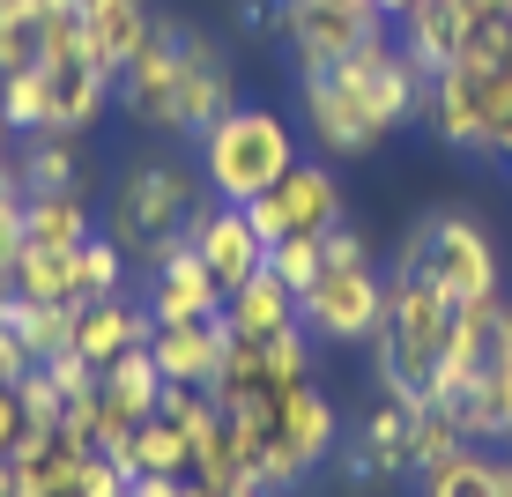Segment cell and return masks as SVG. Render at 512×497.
<instances>
[{"instance_id":"6da1fadb","label":"cell","mask_w":512,"mask_h":497,"mask_svg":"<svg viewBox=\"0 0 512 497\" xmlns=\"http://www.w3.org/2000/svg\"><path fill=\"white\" fill-rule=\"evenodd\" d=\"M231 431H238L245 468H253V475H260V483H268L275 497L305 490L312 475H320L327 460L342 453V416H334V401L320 394V379H305V386H282L275 401L238 408V416H231Z\"/></svg>"},{"instance_id":"7a4b0ae2","label":"cell","mask_w":512,"mask_h":497,"mask_svg":"<svg viewBox=\"0 0 512 497\" xmlns=\"http://www.w3.org/2000/svg\"><path fill=\"white\" fill-rule=\"evenodd\" d=\"M453 312H461V305H453V297L438 290L409 253H401L394 275H386V327H379V342H372L379 394H394V401H409V408H431L438 357H446V342H453Z\"/></svg>"},{"instance_id":"3957f363","label":"cell","mask_w":512,"mask_h":497,"mask_svg":"<svg viewBox=\"0 0 512 497\" xmlns=\"http://www.w3.org/2000/svg\"><path fill=\"white\" fill-rule=\"evenodd\" d=\"M201 201H208L201 164H186V156H134V164L112 179L104 238H112L127 260L149 268L156 253H171V245L186 238V223H193V208H201Z\"/></svg>"},{"instance_id":"277c9868","label":"cell","mask_w":512,"mask_h":497,"mask_svg":"<svg viewBox=\"0 0 512 497\" xmlns=\"http://www.w3.org/2000/svg\"><path fill=\"white\" fill-rule=\"evenodd\" d=\"M297 156H305V134H297V119H282L275 104H231L216 127L193 141L208 201H231V208L260 201Z\"/></svg>"},{"instance_id":"5b68a950","label":"cell","mask_w":512,"mask_h":497,"mask_svg":"<svg viewBox=\"0 0 512 497\" xmlns=\"http://www.w3.org/2000/svg\"><path fill=\"white\" fill-rule=\"evenodd\" d=\"M297 327L334 349H372L386 327V275L379 260H327L312 290H297Z\"/></svg>"},{"instance_id":"8992f818","label":"cell","mask_w":512,"mask_h":497,"mask_svg":"<svg viewBox=\"0 0 512 497\" xmlns=\"http://www.w3.org/2000/svg\"><path fill=\"white\" fill-rule=\"evenodd\" d=\"M401 253H409L416 268L453 297V305H483V297L505 290V260H498V245H490V230L475 216H453V208L423 216L416 238L401 245Z\"/></svg>"},{"instance_id":"52a82bcc","label":"cell","mask_w":512,"mask_h":497,"mask_svg":"<svg viewBox=\"0 0 512 497\" xmlns=\"http://www.w3.org/2000/svg\"><path fill=\"white\" fill-rule=\"evenodd\" d=\"M349 216L342 201V179H334L327 156H297L282 179L260 193V201H245V223L260 230V245H282V238H327L334 223Z\"/></svg>"},{"instance_id":"ba28073f","label":"cell","mask_w":512,"mask_h":497,"mask_svg":"<svg viewBox=\"0 0 512 497\" xmlns=\"http://www.w3.org/2000/svg\"><path fill=\"white\" fill-rule=\"evenodd\" d=\"M394 30L372 0H275V38L290 45V67L312 75V67H334L349 60L364 38Z\"/></svg>"},{"instance_id":"9c48e42d","label":"cell","mask_w":512,"mask_h":497,"mask_svg":"<svg viewBox=\"0 0 512 497\" xmlns=\"http://www.w3.org/2000/svg\"><path fill=\"white\" fill-rule=\"evenodd\" d=\"M297 112H305L297 134H305L327 164H357V156H372L386 141V127L364 112V97L349 90L342 67H312V75H297Z\"/></svg>"},{"instance_id":"30bf717a","label":"cell","mask_w":512,"mask_h":497,"mask_svg":"<svg viewBox=\"0 0 512 497\" xmlns=\"http://www.w3.org/2000/svg\"><path fill=\"white\" fill-rule=\"evenodd\" d=\"M349 75V90L364 97V112L379 119L386 134H401V127H416L423 119V97H431V75L401 52V38L394 30H379V38H364L349 60H334Z\"/></svg>"},{"instance_id":"8fae6325","label":"cell","mask_w":512,"mask_h":497,"mask_svg":"<svg viewBox=\"0 0 512 497\" xmlns=\"http://www.w3.org/2000/svg\"><path fill=\"white\" fill-rule=\"evenodd\" d=\"M512 357V297H483V305H461L453 312V342L438 357V379H431V408H453L475 379H490Z\"/></svg>"},{"instance_id":"7c38bea8","label":"cell","mask_w":512,"mask_h":497,"mask_svg":"<svg viewBox=\"0 0 512 497\" xmlns=\"http://www.w3.org/2000/svg\"><path fill=\"white\" fill-rule=\"evenodd\" d=\"M119 104L134 112V127L179 141V23L171 15H156L149 45L119 67Z\"/></svg>"},{"instance_id":"4fadbf2b","label":"cell","mask_w":512,"mask_h":497,"mask_svg":"<svg viewBox=\"0 0 512 497\" xmlns=\"http://www.w3.org/2000/svg\"><path fill=\"white\" fill-rule=\"evenodd\" d=\"M238 104V75L201 23H179V141H201Z\"/></svg>"},{"instance_id":"5bb4252c","label":"cell","mask_w":512,"mask_h":497,"mask_svg":"<svg viewBox=\"0 0 512 497\" xmlns=\"http://www.w3.org/2000/svg\"><path fill=\"white\" fill-rule=\"evenodd\" d=\"M141 305H149L156 327H179V319H216V312H223V282L208 275V260L179 238L171 253H156V260H149Z\"/></svg>"},{"instance_id":"9a60e30c","label":"cell","mask_w":512,"mask_h":497,"mask_svg":"<svg viewBox=\"0 0 512 497\" xmlns=\"http://www.w3.org/2000/svg\"><path fill=\"white\" fill-rule=\"evenodd\" d=\"M186 245L208 260V275L223 282V297H231L238 282H253L260 268H268V245H260V230L245 223V208H231V201H201V208H193Z\"/></svg>"},{"instance_id":"2e32d148","label":"cell","mask_w":512,"mask_h":497,"mask_svg":"<svg viewBox=\"0 0 512 497\" xmlns=\"http://www.w3.org/2000/svg\"><path fill=\"white\" fill-rule=\"evenodd\" d=\"M342 475L349 483H379V475H416V408L386 394L357 431L342 438Z\"/></svg>"},{"instance_id":"e0dca14e","label":"cell","mask_w":512,"mask_h":497,"mask_svg":"<svg viewBox=\"0 0 512 497\" xmlns=\"http://www.w3.org/2000/svg\"><path fill=\"white\" fill-rule=\"evenodd\" d=\"M423 127L446 141L453 156H483V134H490V104H483V67L475 60H453L431 75V97H423Z\"/></svg>"},{"instance_id":"ac0fdd59","label":"cell","mask_w":512,"mask_h":497,"mask_svg":"<svg viewBox=\"0 0 512 497\" xmlns=\"http://www.w3.org/2000/svg\"><path fill=\"white\" fill-rule=\"evenodd\" d=\"M38 75H45V134H90L97 119H104V104H112V90H119L90 52L45 60Z\"/></svg>"},{"instance_id":"d6986e66","label":"cell","mask_w":512,"mask_h":497,"mask_svg":"<svg viewBox=\"0 0 512 497\" xmlns=\"http://www.w3.org/2000/svg\"><path fill=\"white\" fill-rule=\"evenodd\" d=\"M231 319H179V327H156L149 334V357L164 371V386H216L223 357H231Z\"/></svg>"},{"instance_id":"ffe728a7","label":"cell","mask_w":512,"mask_h":497,"mask_svg":"<svg viewBox=\"0 0 512 497\" xmlns=\"http://www.w3.org/2000/svg\"><path fill=\"white\" fill-rule=\"evenodd\" d=\"M156 319L141 305V290H112V297H90V305H75V357L82 364H112L127 357V349H149Z\"/></svg>"},{"instance_id":"44dd1931","label":"cell","mask_w":512,"mask_h":497,"mask_svg":"<svg viewBox=\"0 0 512 497\" xmlns=\"http://www.w3.org/2000/svg\"><path fill=\"white\" fill-rule=\"evenodd\" d=\"M90 438L75 423H45L23 453H15V497H82V468H90Z\"/></svg>"},{"instance_id":"7402d4cb","label":"cell","mask_w":512,"mask_h":497,"mask_svg":"<svg viewBox=\"0 0 512 497\" xmlns=\"http://www.w3.org/2000/svg\"><path fill=\"white\" fill-rule=\"evenodd\" d=\"M394 38H401V52L423 67V75H438V67H453L468 52V38H475V15L461 8V0H423V8H409L394 23Z\"/></svg>"},{"instance_id":"603a6c76","label":"cell","mask_w":512,"mask_h":497,"mask_svg":"<svg viewBox=\"0 0 512 497\" xmlns=\"http://www.w3.org/2000/svg\"><path fill=\"white\" fill-rule=\"evenodd\" d=\"M416 497H512V453L498 446H453L446 460L416 475Z\"/></svg>"},{"instance_id":"cb8c5ba5","label":"cell","mask_w":512,"mask_h":497,"mask_svg":"<svg viewBox=\"0 0 512 497\" xmlns=\"http://www.w3.org/2000/svg\"><path fill=\"white\" fill-rule=\"evenodd\" d=\"M149 30H156V8H149V0H82V38H90V60H97L112 82H119V67L149 45Z\"/></svg>"},{"instance_id":"d4e9b609","label":"cell","mask_w":512,"mask_h":497,"mask_svg":"<svg viewBox=\"0 0 512 497\" xmlns=\"http://www.w3.org/2000/svg\"><path fill=\"white\" fill-rule=\"evenodd\" d=\"M223 319H231L238 342H268V334L297 327V290H290L275 268H260L253 282H238V290L223 297Z\"/></svg>"},{"instance_id":"484cf974","label":"cell","mask_w":512,"mask_h":497,"mask_svg":"<svg viewBox=\"0 0 512 497\" xmlns=\"http://www.w3.org/2000/svg\"><path fill=\"white\" fill-rule=\"evenodd\" d=\"M97 230L90 193H23V245H45V253H75Z\"/></svg>"},{"instance_id":"4316f807","label":"cell","mask_w":512,"mask_h":497,"mask_svg":"<svg viewBox=\"0 0 512 497\" xmlns=\"http://www.w3.org/2000/svg\"><path fill=\"white\" fill-rule=\"evenodd\" d=\"M15 179L23 193H82V134H23Z\"/></svg>"},{"instance_id":"83f0119b","label":"cell","mask_w":512,"mask_h":497,"mask_svg":"<svg viewBox=\"0 0 512 497\" xmlns=\"http://www.w3.org/2000/svg\"><path fill=\"white\" fill-rule=\"evenodd\" d=\"M119 453H127L134 475H193V438L164 416V408H156V416H141Z\"/></svg>"},{"instance_id":"f1b7e54d","label":"cell","mask_w":512,"mask_h":497,"mask_svg":"<svg viewBox=\"0 0 512 497\" xmlns=\"http://www.w3.org/2000/svg\"><path fill=\"white\" fill-rule=\"evenodd\" d=\"M127 268H134V260L119 253L104 230H90V238L67 253V290H75V305H90V297H112V290H127Z\"/></svg>"},{"instance_id":"f546056e","label":"cell","mask_w":512,"mask_h":497,"mask_svg":"<svg viewBox=\"0 0 512 497\" xmlns=\"http://www.w3.org/2000/svg\"><path fill=\"white\" fill-rule=\"evenodd\" d=\"M8 290L23 297V305H75V290H67V253H45V245H15V260H8Z\"/></svg>"},{"instance_id":"4dcf8cb0","label":"cell","mask_w":512,"mask_h":497,"mask_svg":"<svg viewBox=\"0 0 512 497\" xmlns=\"http://www.w3.org/2000/svg\"><path fill=\"white\" fill-rule=\"evenodd\" d=\"M8 327L23 334V349L30 357H60V349H75V305H23V297H15L8 305Z\"/></svg>"},{"instance_id":"1f68e13d","label":"cell","mask_w":512,"mask_h":497,"mask_svg":"<svg viewBox=\"0 0 512 497\" xmlns=\"http://www.w3.org/2000/svg\"><path fill=\"white\" fill-rule=\"evenodd\" d=\"M23 67H45V8L38 0L0 8V75H23Z\"/></svg>"},{"instance_id":"d6a6232c","label":"cell","mask_w":512,"mask_h":497,"mask_svg":"<svg viewBox=\"0 0 512 497\" xmlns=\"http://www.w3.org/2000/svg\"><path fill=\"white\" fill-rule=\"evenodd\" d=\"M0 112H8L15 134H45V75H38V67L0 75Z\"/></svg>"},{"instance_id":"836d02e7","label":"cell","mask_w":512,"mask_h":497,"mask_svg":"<svg viewBox=\"0 0 512 497\" xmlns=\"http://www.w3.org/2000/svg\"><path fill=\"white\" fill-rule=\"evenodd\" d=\"M268 268L290 282V290H312L320 268H327V238H282V245H268Z\"/></svg>"},{"instance_id":"e575fe53","label":"cell","mask_w":512,"mask_h":497,"mask_svg":"<svg viewBox=\"0 0 512 497\" xmlns=\"http://www.w3.org/2000/svg\"><path fill=\"white\" fill-rule=\"evenodd\" d=\"M127 497H201V483L193 475H134Z\"/></svg>"},{"instance_id":"d590c367","label":"cell","mask_w":512,"mask_h":497,"mask_svg":"<svg viewBox=\"0 0 512 497\" xmlns=\"http://www.w3.org/2000/svg\"><path fill=\"white\" fill-rule=\"evenodd\" d=\"M238 30L245 38H275V0H238Z\"/></svg>"},{"instance_id":"8d00e7d4","label":"cell","mask_w":512,"mask_h":497,"mask_svg":"<svg viewBox=\"0 0 512 497\" xmlns=\"http://www.w3.org/2000/svg\"><path fill=\"white\" fill-rule=\"evenodd\" d=\"M15 245H23V201H0V268L15 260Z\"/></svg>"},{"instance_id":"74e56055","label":"cell","mask_w":512,"mask_h":497,"mask_svg":"<svg viewBox=\"0 0 512 497\" xmlns=\"http://www.w3.org/2000/svg\"><path fill=\"white\" fill-rule=\"evenodd\" d=\"M0 201H23V179H15V149H0Z\"/></svg>"},{"instance_id":"f35d334b","label":"cell","mask_w":512,"mask_h":497,"mask_svg":"<svg viewBox=\"0 0 512 497\" xmlns=\"http://www.w3.org/2000/svg\"><path fill=\"white\" fill-rule=\"evenodd\" d=\"M461 8H468V15H475V23H498V15H505V8H512V0H461Z\"/></svg>"},{"instance_id":"ab89813d","label":"cell","mask_w":512,"mask_h":497,"mask_svg":"<svg viewBox=\"0 0 512 497\" xmlns=\"http://www.w3.org/2000/svg\"><path fill=\"white\" fill-rule=\"evenodd\" d=\"M372 8L386 15V23H401V15H409V8H423V0H372Z\"/></svg>"},{"instance_id":"60d3db41","label":"cell","mask_w":512,"mask_h":497,"mask_svg":"<svg viewBox=\"0 0 512 497\" xmlns=\"http://www.w3.org/2000/svg\"><path fill=\"white\" fill-rule=\"evenodd\" d=\"M8 305H15V290H8V268H0V327H8Z\"/></svg>"},{"instance_id":"b9f144b4","label":"cell","mask_w":512,"mask_h":497,"mask_svg":"<svg viewBox=\"0 0 512 497\" xmlns=\"http://www.w3.org/2000/svg\"><path fill=\"white\" fill-rule=\"evenodd\" d=\"M0 149H15V127H8V112H0Z\"/></svg>"},{"instance_id":"7bdbcfd3","label":"cell","mask_w":512,"mask_h":497,"mask_svg":"<svg viewBox=\"0 0 512 497\" xmlns=\"http://www.w3.org/2000/svg\"><path fill=\"white\" fill-rule=\"evenodd\" d=\"M505 38H512V8H505Z\"/></svg>"},{"instance_id":"ee69618b","label":"cell","mask_w":512,"mask_h":497,"mask_svg":"<svg viewBox=\"0 0 512 497\" xmlns=\"http://www.w3.org/2000/svg\"><path fill=\"white\" fill-rule=\"evenodd\" d=\"M0 8H15V0H0Z\"/></svg>"}]
</instances>
